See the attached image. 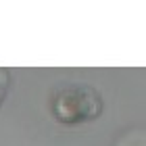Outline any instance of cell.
I'll return each instance as SVG.
<instances>
[{
  "mask_svg": "<svg viewBox=\"0 0 146 146\" xmlns=\"http://www.w3.org/2000/svg\"><path fill=\"white\" fill-rule=\"evenodd\" d=\"M9 84H11V73L4 67H0V107H2V102H4L6 92H9Z\"/></svg>",
  "mask_w": 146,
  "mask_h": 146,
  "instance_id": "7a4b0ae2",
  "label": "cell"
},
{
  "mask_svg": "<svg viewBox=\"0 0 146 146\" xmlns=\"http://www.w3.org/2000/svg\"><path fill=\"white\" fill-rule=\"evenodd\" d=\"M50 109H52V115L61 123L77 125V123L92 121L100 115L102 98L92 86L69 84L52 96Z\"/></svg>",
  "mask_w": 146,
  "mask_h": 146,
  "instance_id": "6da1fadb",
  "label": "cell"
}]
</instances>
